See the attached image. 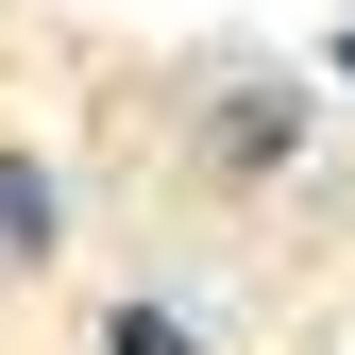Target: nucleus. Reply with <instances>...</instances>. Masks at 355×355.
I'll return each instance as SVG.
<instances>
[{"instance_id":"1","label":"nucleus","mask_w":355,"mask_h":355,"mask_svg":"<svg viewBox=\"0 0 355 355\" xmlns=\"http://www.w3.org/2000/svg\"><path fill=\"white\" fill-rule=\"evenodd\" d=\"M0 254H17V271H51V254H68V187H51L17 136H0Z\"/></svg>"},{"instance_id":"2","label":"nucleus","mask_w":355,"mask_h":355,"mask_svg":"<svg viewBox=\"0 0 355 355\" xmlns=\"http://www.w3.org/2000/svg\"><path fill=\"white\" fill-rule=\"evenodd\" d=\"M288 85H237V102H220V169H288Z\"/></svg>"},{"instance_id":"3","label":"nucleus","mask_w":355,"mask_h":355,"mask_svg":"<svg viewBox=\"0 0 355 355\" xmlns=\"http://www.w3.org/2000/svg\"><path fill=\"white\" fill-rule=\"evenodd\" d=\"M102 355H203V338H187V304H119V322H102Z\"/></svg>"},{"instance_id":"4","label":"nucleus","mask_w":355,"mask_h":355,"mask_svg":"<svg viewBox=\"0 0 355 355\" xmlns=\"http://www.w3.org/2000/svg\"><path fill=\"white\" fill-rule=\"evenodd\" d=\"M322 68H338V85H355V34H338V51H322Z\"/></svg>"}]
</instances>
